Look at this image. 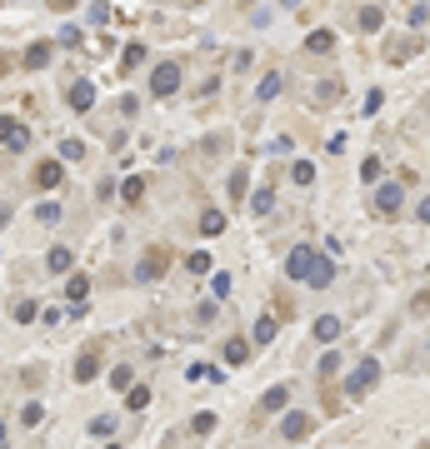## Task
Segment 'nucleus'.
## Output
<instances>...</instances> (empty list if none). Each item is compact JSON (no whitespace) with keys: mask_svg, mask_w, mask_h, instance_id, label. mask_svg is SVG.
Masks as SVG:
<instances>
[{"mask_svg":"<svg viewBox=\"0 0 430 449\" xmlns=\"http://www.w3.org/2000/svg\"><path fill=\"white\" fill-rule=\"evenodd\" d=\"M285 274L300 279V285H310V290H326V285H331V274H336V265L320 255L315 245H295V250L285 255Z\"/></svg>","mask_w":430,"mask_h":449,"instance_id":"1","label":"nucleus"},{"mask_svg":"<svg viewBox=\"0 0 430 449\" xmlns=\"http://www.w3.org/2000/svg\"><path fill=\"white\" fill-rule=\"evenodd\" d=\"M166 270H171V250H166V245H150V250L135 260V285H155Z\"/></svg>","mask_w":430,"mask_h":449,"instance_id":"2","label":"nucleus"},{"mask_svg":"<svg viewBox=\"0 0 430 449\" xmlns=\"http://www.w3.org/2000/svg\"><path fill=\"white\" fill-rule=\"evenodd\" d=\"M375 384H381V365H375V360H365V365L345 379V395H350V400H365Z\"/></svg>","mask_w":430,"mask_h":449,"instance_id":"3","label":"nucleus"},{"mask_svg":"<svg viewBox=\"0 0 430 449\" xmlns=\"http://www.w3.org/2000/svg\"><path fill=\"white\" fill-rule=\"evenodd\" d=\"M176 90H180V65H176V61H160V65L150 70V95L166 100V95H176Z\"/></svg>","mask_w":430,"mask_h":449,"instance_id":"4","label":"nucleus"},{"mask_svg":"<svg viewBox=\"0 0 430 449\" xmlns=\"http://www.w3.org/2000/svg\"><path fill=\"white\" fill-rule=\"evenodd\" d=\"M0 145L6 150H30V130L16 115H0Z\"/></svg>","mask_w":430,"mask_h":449,"instance_id":"5","label":"nucleus"},{"mask_svg":"<svg viewBox=\"0 0 430 449\" xmlns=\"http://www.w3.org/2000/svg\"><path fill=\"white\" fill-rule=\"evenodd\" d=\"M400 205H405V190L400 185H381V190H375V215H381V220H395Z\"/></svg>","mask_w":430,"mask_h":449,"instance_id":"6","label":"nucleus"},{"mask_svg":"<svg viewBox=\"0 0 430 449\" xmlns=\"http://www.w3.org/2000/svg\"><path fill=\"white\" fill-rule=\"evenodd\" d=\"M285 405H290V384H271V389L260 395V410H265V415H281Z\"/></svg>","mask_w":430,"mask_h":449,"instance_id":"7","label":"nucleus"},{"mask_svg":"<svg viewBox=\"0 0 430 449\" xmlns=\"http://www.w3.org/2000/svg\"><path fill=\"white\" fill-rule=\"evenodd\" d=\"M66 100H70V110H90V105H95V85H90V80H70Z\"/></svg>","mask_w":430,"mask_h":449,"instance_id":"8","label":"nucleus"},{"mask_svg":"<svg viewBox=\"0 0 430 449\" xmlns=\"http://www.w3.org/2000/svg\"><path fill=\"white\" fill-rule=\"evenodd\" d=\"M95 374H100V345H90V350L75 360V379H80V384H90Z\"/></svg>","mask_w":430,"mask_h":449,"instance_id":"9","label":"nucleus"},{"mask_svg":"<svg viewBox=\"0 0 430 449\" xmlns=\"http://www.w3.org/2000/svg\"><path fill=\"white\" fill-rule=\"evenodd\" d=\"M310 429H315L310 415H285V419H281V434H285V439H305Z\"/></svg>","mask_w":430,"mask_h":449,"instance_id":"10","label":"nucleus"},{"mask_svg":"<svg viewBox=\"0 0 430 449\" xmlns=\"http://www.w3.org/2000/svg\"><path fill=\"white\" fill-rule=\"evenodd\" d=\"M221 355H226V365H245L250 360V340H245V334H231Z\"/></svg>","mask_w":430,"mask_h":449,"instance_id":"11","label":"nucleus"},{"mask_svg":"<svg viewBox=\"0 0 430 449\" xmlns=\"http://www.w3.org/2000/svg\"><path fill=\"white\" fill-rule=\"evenodd\" d=\"M20 65H25V70H45V65H50V40H40V45H30V50L20 55Z\"/></svg>","mask_w":430,"mask_h":449,"instance_id":"12","label":"nucleus"},{"mask_svg":"<svg viewBox=\"0 0 430 449\" xmlns=\"http://www.w3.org/2000/svg\"><path fill=\"white\" fill-rule=\"evenodd\" d=\"M61 180H66V170H61V165H56V160H45V165H40V170H35V185H45V190H56Z\"/></svg>","mask_w":430,"mask_h":449,"instance_id":"13","label":"nucleus"},{"mask_svg":"<svg viewBox=\"0 0 430 449\" xmlns=\"http://www.w3.org/2000/svg\"><path fill=\"white\" fill-rule=\"evenodd\" d=\"M305 50H310V55H331V50H336V35H331V30H310Z\"/></svg>","mask_w":430,"mask_h":449,"instance_id":"14","label":"nucleus"},{"mask_svg":"<svg viewBox=\"0 0 430 449\" xmlns=\"http://www.w3.org/2000/svg\"><path fill=\"white\" fill-rule=\"evenodd\" d=\"M140 65H145V45H135V40H130V45L121 50V70L130 75V70H140Z\"/></svg>","mask_w":430,"mask_h":449,"instance_id":"15","label":"nucleus"},{"mask_svg":"<svg viewBox=\"0 0 430 449\" xmlns=\"http://www.w3.org/2000/svg\"><path fill=\"white\" fill-rule=\"evenodd\" d=\"M121 200H125V205H140V200H145V180H140V175L121 180Z\"/></svg>","mask_w":430,"mask_h":449,"instance_id":"16","label":"nucleus"},{"mask_svg":"<svg viewBox=\"0 0 430 449\" xmlns=\"http://www.w3.org/2000/svg\"><path fill=\"white\" fill-rule=\"evenodd\" d=\"M221 230H226V215H221V210H205V215H200V235L210 240V235H221Z\"/></svg>","mask_w":430,"mask_h":449,"instance_id":"17","label":"nucleus"},{"mask_svg":"<svg viewBox=\"0 0 430 449\" xmlns=\"http://www.w3.org/2000/svg\"><path fill=\"white\" fill-rule=\"evenodd\" d=\"M276 329H281L276 315H260V324H255V345H271V340H276Z\"/></svg>","mask_w":430,"mask_h":449,"instance_id":"18","label":"nucleus"},{"mask_svg":"<svg viewBox=\"0 0 430 449\" xmlns=\"http://www.w3.org/2000/svg\"><path fill=\"white\" fill-rule=\"evenodd\" d=\"M336 334H340V320H336V315H320V320H315V340H326V345H331Z\"/></svg>","mask_w":430,"mask_h":449,"instance_id":"19","label":"nucleus"},{"mask_svg":"<svg viewBox=\"0 0 430 449\" xmlns=\"http://www.w3.org/2000/svg\"><path fill=\"white\" fill-rule=\"evenodd\" d=\"M276 210V190L265 185V190H255V200H250V215H271Z\"/></svg>","mask_w":430,"mask_h":449,"instance_id":"20","label":"nucleus"},{"mask_svg":"<svg viewBox=\"0 0 430 449\" xmlns=\"http://www.w3.org/2000/svg\"><path fill=\"white\" fill-rule=\"evenodd\" d=\"M281 85H285V80H281V70H271V75L255 85V95H260V100H276V95H281Z\"/></svg>","mask_w":430,"mask_h":449,"instance_id":"21","label":"nucleus"},{"mask_svg":"<svg viewBox=\"0 0 430 449\" xmlns=\"http://www.w3.org/2000/svg\"><path fill=\"white\" fill-rule=\"evenodd\" d=\"M66 295H70V305L85 300V295H90V274H70V279H66Z\"/></svg>","mask_w":430,"mask_h":449,"instance_id":"22","label":"nucleus"},{"mask_svg":"<svg viewBox=\"0 0 430 449\" xmlns=\"http://www.w3.org/2000/svg\"><path fill=\"white\" fill-rule=\"evenodd\" d=\"M381 25H386V11L381 6H365L360 11V30H381Z\"/></svg>","mask_w":430,"mask_h":449,"instance_id":"23","label":"nucleus"},{"mask_svg":"<svg viewBox=\"0 0 430 449\" xmlns=\"http://www.w3.org/2000/svg\"><path fill=\"white\" fill-rule=\"evenodd\" d=\"M45 270H50V274H66V270H70V250H50V255H45Z\"/></svg>","mask_w":430,"mask_h":449,"instance_id":"24","label":"nucleus"},{"mask_svg":"<svg viewBox=\"0 0 430 449\" xmlns=\"http://www.w3.org/2000/svg\"><path fill=\"white\" fill-rule=\"evenodd\" d=\"M290 175H295V185H315V165H310V160H295Z\"/></svg>","mask_w":430,"mask_h":449,"instance_id":"25","label":"nucleus"},{"mask_svg":"<svg viewBox=\"0 0 430 449\" xmlns=\"http://www.w3.org/2000/svg\"><path fill=\"white\" fill-rule=\"evenodd\" d=\"M90 434H95V439H111V434H116V419H111V415H95V419H90Z\"/></svg>","mask_w":430,"mask_h":449,"instance_id":"26","label":"nucleus"},{"mask_svg":"<svg viewBox=\"0 0 430 449\" xmlns=\"http://www.w3.org/2000/svg\"><path fill=\"white\" fill-rule=\"evenodd\" d=\"M381 170H386V165H381V160L370 155V160L360 165V180H365V185H375V180H381Z\"/></svg>","mask_w":430,"mask_h":449,"instance_id":"27","label":"nucleus"},{"mask_svg":"<svg viewBox=\"0 0 430 449\" xmlns=\"http://www.w3.org/2000/svg\"><path fill=\"white\" fill-rule=\"evenodd\" d=\"M185 270H190V274H205V270H210V255H205V250L185 255Z\"/></svg>","mask_w":430,"mask_h":449,"instance_id":"28","label":"nucleus"},{"mask_svg":"<svg viewBox=\"0 0 430 449\" xmlns=\"http://www.w3.org/2000/svg\"><path fill=\"white\" fill-rule=\"evenodd\" d=\"M190 429H195V434H215V415H210V410H200V415L190 419Z\"/></svg>","mask_w":430,"mask_h":449,"instance_id":"29","label":"nucleus"},{"mask_svg":"<svg viewBox=\"0 0 430 449\" xmlns=\"http://www.w3.org/2000/svg\"><path fill=\"white\" fill-rule=\"evenodd\" d=\"M125 389H130V410H145L150 405V389L145 384H125Z\"/></svg>","mask_w":430,"mask_h":449,"instance_id":"30","label":"nucleus"},{"mask_svg":"<svg viewBox=\"0 0 430 449\" xmlns=\"http://www.w3.org/2000/svg\"><path fill=\"white\" fill-rule=\"evenodd\" d=\"M80 40H85V35H80V30H75V25H66V30H61V40H56V45H66V50H80Z\"/></svg>","mask_w":430,"mask_h":449,"instance_id":"31","label":"nucleus"},{"mask_svg":"<svg viewBox=\"0 0 430 449\" xmlns=\"http://www.w3.org/2000/svg\"><path fill=\"white\" fill-rule=\"evenodd\" d=\"M35 315H40V305H35V300H20V305H16V320H20V324H30Z\"/></svg>","mask_w":430,"mask_h":449,"instance_id":"32","label":"nucleus"},{"mask_svg":"<svg viewBox=\"0 0 430 449\" xmlns=\"http://www.w3.org/2000/svg\"><path fill=\"white\" fill-rule=\"evenodd\" d=\"M40 419H45V405H25V410H20V424H30V429H35Z\"/></svg>","mask_w":430,"mask_h":449,"instance_id":"33","label":"nucleus"},{"mask_svg":"<svg viewBox=\"0 0 430 449\" xmlns=\"http://www.w3.org/2000/svg\"><path fill=\"white\" fill-rule=\"evenodd\" d=\"M61 155H66V160H85V140H66Z\"/></svg>","mask_w":430,"mask_h":449,"instance_id":"34","label":"nucleus"},{"mask_svg":"<svg viewBox=\"0 0 430 449\" xmlns=\"http://www.w3.org/2000/svg\"><path fill=\"white\" fill-rule=\"evenodd\" d=\"M336 369H340V355H336V350H331V355H326V360H320V379H331V374H336Z\"/></svg>","mask_w":430,"mask_h":449,"instance_id":"35","label":"nucleus"},{"mask_svg":"<svg viewBox=\"0 0 430 449\" xmlns=\"http://www.w3.org/2000/svg\"><path fill=\"white\" fill-rule=\"evenodd\" d=\"M210 290H215V300H226V295H231V274H215Z\"/></svg>","mask_w":430,"mask_h":449,"instance_id":"36","label":"nucleus"},{"mask_svg":"<svg viewBox=\"0 0 430 449\" xmlns=\"http://www.w3.org/2000/svg\"><path fill=\"white\" fill-rule=\"evenodd\" d=\"M320 100H340V85L336 80H320Z\"/></svg>","mask_w":430,"mask_h":449,"instance_id":"37","label":"nucleus"},{"mask_svg":"<svg viewBox=\"0 0 430 449\" xmlns=\"http://www.w3.org/2000/svg\"><path fill=\"white\" fill-rule=\"evenodd\" d=\"M35 215H40V220H45V224H56V220H61V205H40V210H35Z\"/></svg>","mask_w":430,"mask_h":449,"instance_id":"38","label":"nucleus"},{"mask_svg":"<svg viewBox=\"0 0 430 449\" xmlns=\"http://www.w3.org/2000/svg\"><path fill=\"white\" fill-rule=\"evenodd\" d=\"M231 195H235V200L245 195V170H235V175H231Z\"/></svg>","mask_w":430,"mask_h":449,"instance_id":"39","label":"nucleus"},{"mask_svg":"<svg viewBox=\"0 0 430 449\" xmlns=\"http://www.w3.org/2000/svg\"><path fill=\"white\" fill-rule=\"evenodd\" d=\"M50 11H75V0H50Z\"/></svg>","mask_w":430,"mask_h":449,"instance_id":"40","label":"nucleus"},{"mask_svg":"<svg viewBox=\"0 0 430 449\" xmlns=\"http://www.w3.org/2000/svg\"><path fill=\"white\" fill-rule=\"evenodd\" d=\"M0 444H6V419H0Z\"/></svg>","mask_w":430,"mask_h":449,"instance_id":"41","label":"nucleus"},{"mask_svg":"<svg viewBox=\"0 0 430 449\" xmlns=\"http://www.w3.org/2000/svg\"><path fill=\"white\" fill-rule=\"evenodd\" d=\"M285 6H295V0H285Z\"/></svg>","mask_w":430,"mask_h":449,"instance_id":"42","label":"nucleus"},{"mask_svg":"<svg viewBox=\"0 0 430 449\" xmlns=\"http://www.w3.org/2000/svg\"><path fill=\"white\" fill-rule=\"evenodd\" d=\"M190 6H200V0H190Z\"/></svg>","mask_w":430,"mask_h":449,"instance_id":"43","label":"nucleus"},{"mask_svg":"<svg viewBox=\"0 0 430 449\" xmlns=\"http://www.w3.org/2000/svg\"><path fill=\"white\" fill-rule=\"evenodd\" d=\"M0 6H6V0H0Z\"/></svg>","mask_w":430,"mask_h":449,"instance_id":"44","label":"nucleus"}]
</instances>
